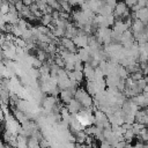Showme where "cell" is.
<instances>
[{"label":"cell","mask_w":148,"mask_h":148,"mask_svg":"<svg viewBox=\"0 0 148 148\" xmlns=\"http://www.w3.org/2000/svg\"><path fill=\"white\" fill-rule=\"evenodd\" d=\"M38 145H39L40 148H51V143L49 142V140H46V139H44V138H42V139L38 141Z\"/></svg>","instance_id":"6da1fadb"},{"label":"cell","mask_w":148,"mask_h":148,"mask_svg":"<svg viewBox=\"0 0 148 148\" xmlns=\"http://www.w3.org/2000/svg\"><path fill=\"white\" fill-rule=\"evenodd\" d=\"M146 128H147V130H148V126H147V127H146Z\"/></svg>","instance_id":"7a4b0ae2"}]
</instances>
